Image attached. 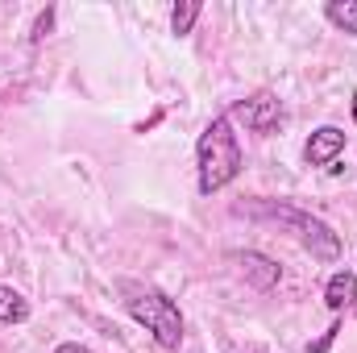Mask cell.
I'll list each match as a JSON object with an SVG mask.
<instances>
[{"label":"cell","mask_w":357,"mask_h":353,"mask_svg":"<svg viewBox=\"0 0 357 353\" xmlns=\"http://www.w3.org/2000/svg\"><path fill=\"white\" fill-rule=\"evenodd\" d=\"M250 212L270 216V220H282L287 229H295L299 241L312 250V258H320V262H337V258H341V237H337L320 216H312V212H303V208H291V204H270V200L250 204Z\"/></svg>","instance_id":"cell-3"},{"label":"cell","mask_w":357,"mask_h":353,"mask_svg":"<svg viewBox=\"0 0 357 353\" xmlns=\"http://www.w3.org/2000/svg\"><path fill=\"white\" fill-rule=\"evenodd\" d=\"M195 167H199V191L204 195H216L225 191L233 179L241 175V142L233 133V121L229 112L212 117L195 142Z\"/></svg>","instance_id":"cell-1"},{"label":"cell","mask_w":357,"mask_h":353,"mask_svg":"<svg viewBox=\"0 0 357 353\" xmlns=\"http://www.w3.org/2000/svg\"><path fill=\"white\" fill-rule=\"evenodd\" d=\"M233 262L241 266V274H245L258 291H270V287L282 278L278 262H274V258H266V254H258V250H237V254H233Z\"/></svg>","instance_id":"cell-6"},{"label":"cell","mask_w":357,"mask_h":353,"mask_svg":"<svg viewBox=\"0 0 357 353\" xmlns=\"http://www.w3.org/2000/svg\"><path fill=\"white\" fill-rule=\"evenodd\" d=\"M50 25H54V8H46V13L33 21V33H29V38H33V42H42V38L50 33Z\"/></svg>","instance_id":"cell-11"},{"label":"cell","mask_w":357,"mask_h":353,"mask_svg":"<svg viewBox=\"0 0 357 353\" xmlns=\"http://www.w3.org/2000/svg\"><path fill=\"white\" fill-rule=\"evenodd\" d=\"M116 291H121L125 312H129L162 350H178V345H183V312H178V303L167 291L146 287V283H129V278L116 283Z\"/></svg>","instance_id":"cell-2"},{"label":"cell","mask_w":357,"mask_h":353,"mask_svg":"<svg viewBox=\"0 0 357 353\" xmlns=\"http://www.w3.org/2000/svg\"><path fill=\"white\" fill-rule=\"evenodd\" d=\"M324 299H328V308H333V312L354 308V303H357V274L337 270V274L328 278V287H324Z\"/></svg>","instance_id":"cell-7"},{"label":"cell","mask_w":357,"mask_h":353,"mask_svg":"<svg viewBox=\"0 0 357 353\" xmlns=\"http://www.w3.org/2000/svg\"><path fill=\"white\" fill-rule=\"evenodd\" d=\"M199 13H204V4H199V0H178L175 8H171V33L187 38V33H191V25L199 21Z\"/></svg>","instance_id":"cell-10"},{"label":"cell","mask_w":357,"mask_h":353,"mask_svg":"<svg viewBox=\"0 0 357 353\" xmlns=\"http://www.w3.org/2000/svg\"><path fill=\"white\" fill-rule=\"evenodd\" d=\"M54 353H91V350H88V345H79V341H63Z\"/></svg>","instance_id":"cell-13"},{"label":"cell","mask_w":357,"mask_h":353,"mask_svg":"<svg viewBox=\"0 0 357 353\" xmlns=\"http://www.w3.org/2000/svg\"><path fill=\"white\" fill-rule=\"evenodd\" d=\"M229 121H241L250 133H278V125H282V104H278V96H270V91H258V96H250V100H241L233 112H229Z\"/></svg>","instance_id":"cell-4"},{"label":"cell","mask_w":357,"mask_h":353,"mask_svg":"<svg viewBox=\"0 0 357 353\" xmlns=\"http://www.w3.org/2000/svg\"><path fill=\"white\" fill-rule=\"evenodd\" d=\"M341 150H345V129H337V125H320V129L307 137L303 158H307V167H333Z\"/></svg>","instance_id":"cell-5"},{"label":"cell","mask_w":357,"mask_h":353,"mask_svg":"<svg viewBox=\"0 0 357 353\" xmlns=\"http://www.w3.org/2000/svg\"><path fill=\"white\" fill-rule=\"evenodd\" d=\"M337 333H341V329L333 324V329H328V333H324V337H320V341H316V345H312V350H307V353H324V350H328V345H333V337H337Z\"/></svg>","instance_id":"cell-12"},{"label":"cell","mask_w":357,"mask_h":353,"mask_svg":"<svg viewBox=\"0 0 357 353\" xmlns=\"http://www.w3.org/2000/svg\"><path fill=\"white\" fill-rule=\"evenodd\" d=\"M25 320H29V299L0 283V324H25Z\"/></svg>","instance_id":"cell-8"},{"label":"cell","mask_w":357,"mask_h":353,"mask_svg":"<svg viewBox=\"0 0 357 353\" xmlns=\"http://www.w3.org/2000/svg\"><path fill=\"white\" fill-rule=\"evenodd\" d=\"M354 112H357V96H354Z\"/></svg>","instance_id":"cell-14"},{"label":"cell","mask_w":357,"mask_h":353,"mask_svg":"<svg viewBox=\"0 0 357 353\" xmlns=\"http://www.w3.org/2000/svg\"><path fill=\"white\" fill-rule=\"evenodd\" d=\"M324 17H328V25H337L341 33H354L357 38V0H328V4H324Z\"/></svg>","instance_id":"cell-9"}]
</instances>
